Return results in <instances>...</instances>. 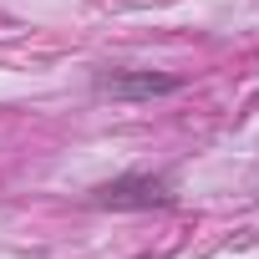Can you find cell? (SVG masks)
Returning <instances> with one entry per match:
<instances>
[{"instance_id":"1","label":"cell","mask_w":259,"mask_h":259,"mask_svg":"<svg viewBox=\"0 0 259 259\" xmlns=\"http://www.w3.org/2000/svg\"><path fill=\"white\" fill-rule=\"evenodd\" d=\"M178 193L168 178H153V173H122L102 188H92V203L97 208H168Z\"/></svg>"},{"instance_id":"2","label":"cell","mask_w":259,"mask_h":259,"mask_svg":"<svg viewBox=\"0 0 259 259\" xmlns=\"http://www.w3.org/2000/svg\"><path fill=\"white\" fill-rule=\"evenodd\" d=\"M178 87L183 81L168 76V71H102L97 76V92L112 97V102H153V97H168Z\"/></svg>"}]
</instances>
